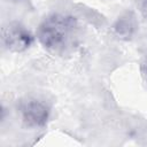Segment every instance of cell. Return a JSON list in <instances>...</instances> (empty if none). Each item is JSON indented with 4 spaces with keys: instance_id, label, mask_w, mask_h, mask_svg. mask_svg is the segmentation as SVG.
I'll return each instance as SVG.
<instances>
[{
    "instance_id": "1",
    "label": "cell",
    "mask_w": 147,
    "mask_h": 147,
    "mask_svg": "<svg viewBox=\"0 0 147 147\" xmlns=\"http://www.w3.org/2000/svg\"><path fill=\"white\" fill-rule=\"evenodd\" d=\"M79 24L75 16L65 13H51L39 23L36 37L40 45L53 55H65L77 47Z\"/></svg>"
},
{
    "instance_id": "2",
    "label": "cell",
    "mask_w": 147,
    "mask_h": 147,
    "mask_svg": "<svg viewBox=\"0 0 147 147\" xmlns=\"http://www.w3.org/2000/svg\"><path fill=\"white\" fill-rule=\"evenodd\" d=\"M51 106L42 99L29 96L21 101L18 106V115L23 125L31 130L42 129L51 118Z\"/></svg>"
},
{
    "instance_id": "3",
    "label": "cell",
    "mask_w": 147,
    "mask_h": 147,
    "mask_svg": "<svg viewBox=\"0 0 147 147\" xmlns=\"http://www.w3.org/2000/svg\"><path fill=\"white\" fill-rule=\"evenodd\" d=\"M2 45L11 53H23L28 51L33 41L32 32L20 22H10L2 28Z\"/></svg>"
},
{
    "instance_id": "4",
    "label": "cell",
    "mask_w": 147,
    "mask_h": 147,
    "mask_svg": "<svg viewBox=\"0 0 147 147\" xmlns=\"http://www.w3.org/2000/svg\"><path fill=\"white\" fill-rule=\"evenodd\" d=\"M138 28L136 17L131 13H126L119 16L114 24V32L121 39H131Z\"/></svg>"
},
{
    "instance_id": "5",
    "label": "cell",
    "mask_w": 147,
    "mask_h": 147,
    "mask_svg": "<svg viewBox=\"0 0 147 147\" xmlns=\"http://www.w3.org/2000/svg\"><path fill=\"white\" fill-rule=\"evenodd\" d=\"M138 9L141 16L147 20V0H139L138 1Z\"/></svg>"
},
{
    "instance_id": "6",
    "label": "cell",
    "mask_w": 147,
    "mask_h": 147,
    "mask_svg": "<svg viewBox=\"0 0 147 147\" xmlns=\"http://www.w3.org/2000/svg\"><path fill=\"white\" fill-rule=\"evenodd\" d=\"M145 65H146V69H147V62H146V64H145Z\"/></svg>"
},
{
    "instance_id": "7",
    "label": "cell",
    "mask_w": 147,
    "mask_h": 147,
    "mask_svg": "<svg viewBox=\"0 0 147 147\" xmlns=\"http://www.w3.org/2000/svg\"><path fill=\"white\" fill-rule=\"evenodd\" d=\"M146 74H147V69H146Z\"/></svg>"
}]
</instances>
